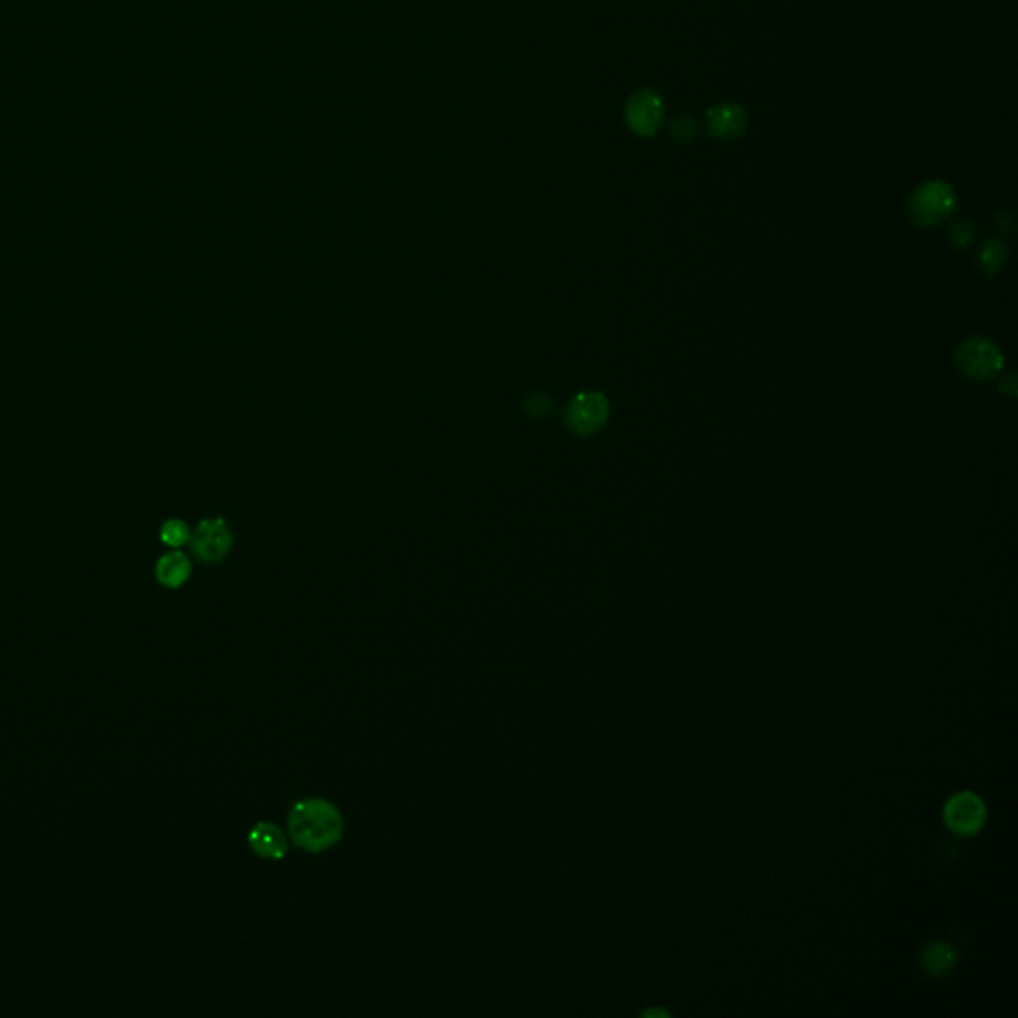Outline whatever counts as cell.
<instances>
[{
  "label": "cell",
  "instance_id": "1",
  "mask_svg": "<svg viewBox=\"0 0 1018 1018\" xmlns=\"http://www.w3.org/2000/svg\"><path fill=\"white\" fill-rule=\"evenodd\" d=\"M287 828L297 848L319 853L339 844L344 834V820L333 802L307 798L293 804Z\"/></svg>",
  "mask_w": 1018,
  "mask_h": 1018
},
{
  "label": "cell",
  "instance_id": "2",
  "mask_svg": "<svg viewBox=\"0 0 1018 1018\" xmlns=\"http://www.w3.org/2000/svg\"><path fill=\"white\" fill-rule=\"evenodd\" d=\"M957 207V195L945 181L921 183L909 201V217L921 225L931 227L945 221Z\"/></svg>",
  "mask_w": 1018,
  "mask_h": 1018
},
{
  "label": "cell",
  "instance_id": "3",
  "mask_svg": "<svg viewBox=\"0 0 1018 1018\" xmlns=\"http://www.w3.org/2000/svg\"><path fill=\"white\" fill-rule=\"evenodd\" d=\"M609 400L605 394L587 390L571 398L565 410V424L577 436L597 434L609 420Z\"/></svg>",
  "mask_w": 1018,
  "mask_h": 1018
},
{
  "label": "cell",
  "instance_id": "4",
  "mask_svg": "<svg viewBox=\"0 0 1018 1018\" xmlns=\"http://www.w3.org/2000/svg\"><path fill=\"white\" fill-rule=\"evenodd\" d=\"M959 370L973 380H989L1003 370L1005 358L1001 350L987 339H967L955 354Z\"/></svg>",
  "mask_w": 1018,
  "mask_h": 1018
},
{
  "label": "cell",
  "instance_id": "5",
  "mask_svg": "<svg viewBox=\"0 0 1018 1018\" xmlns=\"http://www.w3.org/2000/svg\"><path fill=\"white\" fill-rule=\"evenodd\" d=\"M191 551L203 563L223 561L233 547V533L225 519L209 517L203 519L191 533Z\"/></svg>",
  "mask_w": 1018,
  "mask_h": 1018
},
{
  "label": "cell",
  "instance_id": "6",
  "mask_svg": "<svg viewBox=\"0 0 1018 1018\" xmlns=\"http://www.w3.org/2000/svg\"><path fill=\"white\" fill-rule=\"evenodd\" d=\"M985 820L987 808L983 800L973 792H959L945 806L947 826L961 836L977 834L983 828Z\"/></svg>",
  "mask_w": 1018,
  "mask_h": 1018
},
{
  "label": "cell",
  "instance_id": "7",
  "mask_svg": "<svg viewBox=\"0 0 1018 1018\" xmlns=\"http://www.w3.org/2000/svg\"><path fill=\"white\" fill-rule=\"evenodd\" d=\"M625 118H627L629 128L637 136H643V138L655 136L663 124V118H665L663 102H661L659 94H655L651 90L633 94L625 108Z\"/></svg>",
  "mask_w": 1018,
  "mask_h": 1018
},
{
  "label": "cell",
  "instance_id": "8",
  "mask_svg": "<svg viewBox=\"0 0 1018 1018\" xmlns=\"http://www.w3.org/2000/svg\"><path fill=\"white\" fill-rule=\"evenodd\" d=\"M706 120H708L710 134L722 142L736 140L744 132L746 122H748L744 110L732 102L710 108L706 114Z\"/></svg>",
  "mask_w": 1018,
  "mask_h": 1018
},
{
  "label": "cell",
  "instance_id": "9",
  "mask_svg": "<svg viewBox=\"0 0 1018 1018\" xmlns=\"http://www.w3.org/2000/svg\"><path fill=\"white\" fill-rule=\"evenodd\" d=\"M249 848L263 859H283L289 851L287 834L273 822H259L249 832Z\"/></svg>",
  "mask_w": 1018,
  "mask_h": 1018
},
{
  "label": "cell",
  "instance_id": "10",
  "mask_svg": "<svg viewBox=\"0 0 1018 1018\" xmlns=\"http://www.w3.org/2000/svg\"><path fill=\"white\" fill-rule=\"evenodd\" d=\"M191 575V561L181 551H170L156 563V579L168 589H179Z\"/></svg>",
  "mask_w": 1018,
  "mask_h": 1018
},
{
  "label": "cell",
  "instance_id": "11",
  "mask_svg": "<svg viewBox=\"0 0 1018 1018\" xmlns=\"http://www.w3.org/2000/svg\"><path fill=\"white\" fill-rule=\"evenodd\" d=\"M921 963H923V969L933 975V977H943L947 975L955 963H957V951L951 943L947 941H935V943H929L925 949H923V955H921Z\"/></svg>",
  "mask_w": 1018,
  "mask_h": 1018
},
{
  "label": "cell",
  "instance_id": "12",
  "mask_svg": "<svg viewBox=\"0 0 1018 1018\" xmlns=\"http://www.w3.org/2000/svg\"><path fill=\"white\" fill-rule=\"evenodd\" d=\"M1007 261V245L1001 239H991L979 253V267L985 275H995Z\"/></svg>",
  "mask_w": 1018,
  "mask_h": 1018
},
{
  "label": "cell",
  "instance_id": "13",
  "mask_svg": "<svg viewBox=\"0 0 1018 1018\" xmlns=\"http://www.w3.org/2000/svg\"><path fill=\"white\" fill-rule=\"evenodd\" d=\"M160 537L168 547L179 549L191 539V529L181 519H168L160 529Z\"/></svg>",
  "mask_w": 1018,
  "mask_h": 1018
},
{
  "label": "cell",
  "instance_id": "14",
  "mask_svg": "<svg viewBox=\"0 0 1018 1018\" xmlns=\"http://www.w3.org/2000/svg\"><path fill=\"white\" fill-rule=\"evenodd\" d=\"M698 132V126L694 122L692 116L688 114H680L673 122H671V134L679 140V142H690Z\"/></svg>",
  "mask_w": 1018,
  "mask_h": 1018
},
{
  "label": "cell",
  "instance_id": "15",
  "mask_svg": "<svg viewBox=\"0 0 1018 1018\" xmlns=\"http://www.w3.org/2000/svg\"><path fill=\"white\" fill-rule=\"evenodd\" d=\"M949 237H951V243L959 249H965L973 243L975 239V227L969 223V221H959L951 227L949 231Z\"/></svg>",
  "mask_w": 1018,
  "mask_h": 1018
},
{
  "label": "cell",
  "instance_id": "16",
  "mask_svg": "<svg viewBox=\"0 0 1018 1018\" xmlns=\"http://www.w3.org/2000/svg\"><path fill=\"white\" fill-rule=\"evenodd\" d=\"M643 1017H669V1013H667V1011H657V1009H653V1011H647Z\"/></svg>",
  "mask_w": 1018,
  "mask_h": 1018
}]
</instances>
